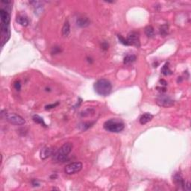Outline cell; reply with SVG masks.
I'll use <instances>...</instances> for the list:
<instances>
[{
  "mask_svg": "<svg viewBox=\"0 0 191 191\" xmlns=\"http://www.w3.org/2000/svg\"><path fill=\"white\" fill-rule=\"evenodd\" d=\"M73 149V144L71 143H64L58 151L54 152L52 155L53 159L57 162H65L67 160L68 155Z\"/></svg>",
  "mask_w": 191,
  "mask_h": 191,
  "instance_id": "7a4b0ae2",
  "label": "cell"
},
{
  "mask_svg": "<svg viewBox=\"0 0 191 191\" xmlns=\"http://www.w3.org/2000/svg\"><path fill=\"white\" fill-rule=\"evenodd\" d=\"M54 152V151L52 148H50V147H43L41 149V151H40V157L42 160H45V159L48 158L49 157L52 156Z\"/></svg>",
  "mask_w": 191,
  "mask_h": 191,
  "instance_id": "30bf717a",
  "label": "cell"
},
{
  "mask_svg": "<svg viewBox=\"0 0 191 191\" xmlns=\"http://www.w3.org/2000/svg\"><path fill=\"white\" fill-rule=\"evenodd\" d=\"M117 37H118L119 40H120V42L122 44L125 45V46H129V44H128V41H127V39L124 38L122 35H117Z\"/></svg>",
  "mask_w": 191,
  "mask_h": 191,
  "instance_id": "44dd1931",
  "label": "cell"
},
{
  "mask_svg": "<svg viewBox=\"0 0 191 191\" xmlns=\"http://www.w3.org/2000/svg\"><path fill=\"white\" fill-rule=\"evenodd\" d=\"M127 41H128L129 46H134L136 47H140V46L139 35L135 31H132V32L129 33L128 37H127Z\"/></svg>",
  "mask_w": 191,
  "mask_h": 191,
  "instance_id": "ba28073f",
  "label": "cell"
},
{
  "mask_svg": "<svg viewBox=\"0 0 191 191\" xmlns=\"http://www.w3.org/2000/svg\"><path fill=\"white\" fill-rule=\"evenodd\" d=\"M161 72L164 76H168V75H171L172 71L171 69H170V66H169V63H166L164 64V66L162 67Z\"/></svg>",
  "mask_w": 191,
  "mask_h": 191,
  "instance_id": "ffe728a7",
  "label": "cell"
},
{
  "mask_svg": "<svg viewBox=\"0 0 191 191\" xmlns=\"http://www.w3.org/2000/svg\"><path fill=\"white\" fill-rule=\"evenodd\" d=\"M159 33H160L161 36H162L163 37H166V35H168L169 33V26L167 24H164L162 25L159 28Z\"/></svg>",
  "mask_w": 191,
  "mask_h": 191,
  "instance_id": "e0dca14e",
  "label": "cell"
},
{
  "mask_svg": "<svg viewBox=\"0 0 191 191\" xmlns=\"http://www.w3.org/2000/svg\"><path fill=\"white\" fill-rule=\"evenodd\" d=\"M156 103L161 107L169 108L174 105V100L170 96L164 94H161L156 99Z\"/></svg>",
  "mask_w": 191,
  "mask_h": 191,
  "instance_id": "5b68a950",
  "label": "cell"
},
{
  "mask_svg": "<svg viewBox=\"0 0 191 191\" xmlns=\"http://www.w3.org/2000/svg\"><path fill=\"white\" fill-rule=\"evenodd\" d=\"M173 181L175 183V185L178 187H181L183 190H185V179L181 177V175L179 173H176L173 177Z\"/></svg>",
  "mask_w": 191,
  "mask_h": 191,
  "instance_id": "8fae6325",
  "label": "cell"
},
{
  "mask_svg": "<svg viewBox=\"0 0 191 191\" xmlns=\"http://www.w3.org/2000/svg\"><path fill=\"white\" fill-rule=\"evenodd\" d=\"M59 105V102H56V103H54V104H51V105H48L45 107V109L46 110H50V109H52L54 108H55L56 106H58Z\"/></svg>",
  "mask_w": 191,
  "mask_h": 191,
  "instance_id": "603a6c76",
  "label": "cell"
},
{
  "mask_svg": "<svg viewBox=\"0 0 191 191\" xmlns=\"http://www.w3.org/2000/svg\"><path fill=\"white\" fill-rule=\"evenodd\" d=\"M5 116V118L8 122H10L11 124H13L15 125H22L25 123V120L24 118L18 114H13V113H7L3 114L2 111V117Z\"/></svg>",
  "mask_w": 191,
  "mask_h": 191,
  "instance_id": "277c9868",
  "label": "cell"
},
{
  "mask_svg": "<svg viewBox=\"0 0 191 191\" xmlns=\"http://www.w3.org/2000/svg\"><path fill=\"white\" fill-rule=\"evenodd\" d=\"M70 33V25L68 20L64 23L62 28V35L64 37H67Z\"/></svg>",
  "mask_w": 191,
  "mask_h": 191,
  "instance_id": "2e32d148",
  "label": "cell"
},
{
  "mask_svg": "<svg viewBox=\"0 0 191 191\" xmlns=\"http://www.w3.org/2000/svg\"><path fill=\"white\" fill-rule=\"evenodd\" d=\"M32 120H33L34 122H36V123L37 124H40V125H41L42 126L47 127L46 126V123H45L44 120H43L41 117H40L39 115H34L33 117H32Z\"/></svg>",
  "mask_w": 191,
  "mask_h": 191,
  "instance_id": "d6986e66",
  "label": "cell"
},
{
  "mask_svg": "<svg viewBox=\"0 0 191 191\" xmlns=\"http://www.w3.org/2000/svg\"><path fill=\"white\" fill-rule=\"evenodd\" d=\"M0 17H1V23L6 24V25L10 24L11 12L1 8V9H0Z\"/></svg>",
  "mask_w": 191,
  "mask_h": 191,
  "instance_id": "9c48e42d",
  "label": "cell"
},
{
  "mask_svg": "<svg viewBox=\"0 0 191 191\" xmlns=\"http://www.w3.org/2000/svg\"><path fill=\"white\" fill-rule=\"evenodd\" d=\"M82 167L83 164L81 162H73L66 165L64 171L67 175H73L81 171Z\"/></svg>",
  "mask_w": 191,
  "mask_h": 191,
  "instance_id": "52a82bcc",
  "label": "cell"
},
{
  "mask_svg": "<svg viewBox=\"0 0 191 191\" xmlns=\"http://www.w3.org/2000/svg\"><path fill=\"white\" fill-rule=\"evenodd\" d=\"M104 129L106 131L112 133H119L121 132L125 128L123 122L117 119H110L106 121L103 125Z\"/></svg>",
  "mask_w": 191,
  "mask_h": 191,
  "instance_id": "3957f363",
  "label": "cell"
},
{
  "mask_svg": "<svg viewBox=\"0 0 191 191\" xmlns=\"http://www.w3.org/2000/svg\"><path fill=\"white\" fill-rule=\"evenodd\" d=\"M16 21H17L20 25H21L22 26L24 27L27 26V25H28V23H29L28 19L25 17H24V16H23V15H19V16H17V18H16Z\"/></svg>",
  "mask_w": 191,
  "mask_h": 191,
  "instance_id": "9a60e30c",
  "label": "cell"
},
{
  "mask_svg": "<svg viewBox=\"0 0 191 191\" xmlns=\"http://www.w3.org/2000/svg\"><path fill=\"white\" fill-rule=\"evenodd\" d=\"M13 86H14V88L17 90V91H20V89H21V84H20V81H16V82L14 83V84H13Z\"/></svg>",
  "mask_w": 191,
  "mask_h": 191,
  "instance_id": "cb8c5ba5",
  "label": "cell"
},
{
  "mask_svg": "<svg viewBox=\"0 0 191 191\" xmlns=\"http://www.w3.org/2000/svg\"><path fill=\"white\" fill-rule=\"evenodd\" d=\"M145 34L148 37H153L155 36V30L151 25H148L145 28Z\"/></svg>",
  "mask_w": 191,
  "mask_h": 191,
  "instance_id": "ac0fdd59",
  "label": "cell"
},
{
  "mask_svg": "<svg viewBox=\"0 0 191 191\" xmlns=\"http://www.w3.org/2000/svg\"><path fill=\"white\" fill-rule=\"evenodd\" d=\"M93 87L95 93L98 95H103V96H106V95H109L111 91H112L111 83L108 79H99L97 81H95Z\"/></svg>",
  "mask_w": 191,
  "mask_h": 191,
  "instance_id": "6da1fadb",
  "label": "cell"
},
{
  "mask_svg": "<svg viewBox=\"0 0 191 191\" xmlns=\"http://www.w3.org/2000/svg\"><path fill=\"white\" fill-rule=\"evenodd\" d=\"M161 85H163V86H166L167 85V82H166V81H164V80H161Z\"/></svg>",
  "mask_w": 191,
  "mask_h": 191,
  "instance_id": "4316f807",
  "label": "cell"
},
{
  "mask_svg": "<svg viewBox=\"0 0 191 191\" xmlns=\"http://www.w3.org/2000/svg\"><path fill=\"white\" fill-rule=\"evenodd\" d=\"M154 116L152 114H149V113H146V114H143L141 117H140V123L141 125H145L147 122H150L153 119Z\"/></svg>",
  "mask_w": 191,
  "mask_h": 191,
  "instance_id": "7c38bea8",
  "label": "cell"
},
{
  "mask_svg": "<svg viewBox=\"0 0 191 191\" xmlns=\"http://www.w3.org/2000/svg\"><path fill=\"white\" fill-rule=\"evenodd\" d=\"M77 25L80 27H87L90 25L91 21L87 17H79L76 21Z\"/></svg>",
  "mask_w": 191,
  "mask_h": 191,
  "instance_id": "4fadbf2b",
  "label": "cell"
},
{
  "mask_svg": "<svg viewBox=\"0 0 191 191\" xmlns=\"http://www.w3.org/2000/svg\"><path fill=\"white\" fill-rule=\"evenodd\" d=\"M102 48L104 50H108V43L107 42H103L102 43Z\"/></svg>",
  "mask_w": 191,
  "mask_h": 191,
  "instance_id": "d4e9b609",
  "label": "cell"
},
{
  "mask_svg": "<svg viewBox=\"0 0 191 191\" xmlns=\"http://www.w3.org/2000/svg\"><path fill=\"white\" fill-rule=\"evenodd\" d=\"M32 185H33L34 187H38L40 185V184L37 180H33V181H32Z\"/></svg>",
  "mask_w": 191,
  "mask_h": 191,
  "instance_id": "484cf974",
  "label": "cell"
},
{
  "mask_svg": "<svg viewBox=\"0 0 191 191\" xmlns=\"http://www.w3.org/2000/svg\"><path fill=\"white\" fill-rule=\"evenodd\" d=\"M61 52V47H58V46H54V47L52 48V54H57L58 53H60Z\"/></svg>",
  "mask_w": 191,
  "mask_h": 191,
  "instance_id": "7402d4cb",
  "label": "cell"
},
{
  "mask_svg": "<svg viewBox=\"0 0 191 191\" xmlns=\"http://www.w3.org/2000/svg\"><path fill=\"white\" fill-rule=\"evenodd\" d=\"M137 58L135 56L134 54H127L125 55V58L123 59L124 64L125 65H130L132 64H133L135 61H136Z\"/></svg>",
  "mask_w": 191,
  "mask_h": 191,
  "instance_id": "5bb4252c",
  "label": "cell"
},
{
  "mask_svg": "<svg viewBox=\"0 0 191 191\" xmlns=\"http://www.w3.org/2000/svg\"><path fill=\"white\" fill-rule=\"evenodd\" d=\"M10 36L11 31L9 25L1 23V45H2V47H3L4 45L8 41V40L10 39Z\"/></svg>",
  "mask_w": 191,
  "mask_h": 191,
  "instance_id": "8992f818",
  "label": "cell"
}]
</instances>
